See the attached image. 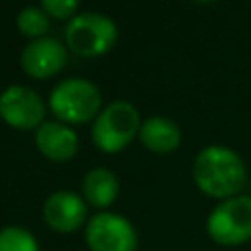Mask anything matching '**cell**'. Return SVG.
<instances>
[{
	"label": "cell",
	"mask_w": 251,
	"mask_h": 251,
	"mask_svg": "<svg viewBox=\"0 0 251 251\" xmlns=\"http://www.w3.org/2000/svg\"><path fill=\"white\" fill-rule=\"evenodd\" d=\"M0 251H39V243L29 229L6 226L0 229Z\"/></svg>",
	"instance_id": "5bb4252c"
},
{
	"label": "cell",
	"mask_w": 251,
	"mask_h": 251,
	"mask_svg": "<svg viewBox=\"0 0 251 251\" xmlns=\"http://www.w3.org/2000/svg\"><path fill=\"white\" fill-rule=\"evenodd\" d=\"M192 2H198V4H208V2H214V0H192Z\"/></svg>",
	"instance_id": "2e32d148"
},
{
	"label": "cell",
	"mask_w": 251,
	"mask_h": 251,
	"mask_svg": "<svg viewBox=\"0 0 251 251\" xmlns=\"http://www.w3.org/2000/svg\"><path fill=\"white\" fill-rule=\"evenodd\" d=\"M120 194V182L118 176L104 167L90 169L82 178V198L86 204L104 210L116 202Z\"/></svg>",
	"instance_id": "7c38bea8"
},
{
	"label": "cell",
	"mask_w": 251,
	"mask_h": 251,
	"mask_svg": "<svg viewBox=\"0 0 251 251\" xmlns=\"http://www.w3.org/2000/svg\"><path fill=\"white\" fill-rule=\"evenodd\" d=\"M47 104L57 122H63L67 126L84 124L98 116L102 108V92L94 82L73 76L57 82L51 88Z\"/></svg>",
	"instance_id": "7a4b0ae2"
},
{
	"label": "cell",
	"mask_w": 251,
	"mask_h": 251,
	"mask_svg": "<svg viewBox=\"0 0 251 251\" xmlns=\"http://www.w3.org/2000/svg\"><path fill=\"white\" fill-rule=\"evenodd\" d=\"M137 137L141 145L153 153H173L182 141L178 124L165 116H151L143 120Z\"/></svg>",
	"instance_id": "8fae6325"
},
{
	"label": "cell",
	"mask_w": 251,
	"mask_h": 251,
	"mask_svg": "<svg viewBox=\"0 0 251 251\" xmlns=\"http://www.w3.org/2000/svg\"><path fill=\"white\" fill-rule=\"evenodd\" d=\"M137 108L126 100H114L94 118L90 137L92 143L104 153H118L126 149L139 133Z\"/></svg>",
	"instance_id": "3957f363"
},
{
	"label": "cell",
	"mask_w": 251,
	"mask_h": 251,
	"mask_svg": "<svg viewBox=\"0 0 251 251\" xmlns=\"http://www.w3.org/2000/svg\"><path fill=\"white\" fill-rule=\"evenodd\" d=\"M0 118L14 129H37L45 118V102L24 84H12L0 92Z\"/></svg>",
	"instance_id": "52a82bcc"
},
{
	"label": "cell",
	"mask_w": 251,
	"mask_h": 251,
	"mask_svg": "<svg viewBox=\"0 0 251 251\" xmlns=\"http://www.w3.org/2000/svg\"><path fill=\"white\" fill-rule=\"evenodd\" d=\"M192 176L200 192L210 198L226 200L243 190L247 169L233 149L226 145H208L196 155Z\"/></svg>",
	"instance_id": "6da1fadb"
},
{
	"label": "cell",
	"mask_w": 251,
	"mask_h": 251,
	"mask_svg": "<svg viewBox=\"0 0 251 251\" xmlns=\"http://www.w3.org/2000/svg\"><path fill=\"white\" fill-rule=\"evenodd\" d=\"M35 147L45 159L65 163L76 155L78 137L75 129L63 122H43L35 129Z\"/></svg>",
	"instance_id": "30bf717a"
},
{
	"label": "cell",
	"mask_w": 251,
	"mask_h": 251,
	"mask_svg": "<svg viewBox=\"0 0 251 251\" xmlns=\"http://www.w3.org/2000/svg\"><path fill=\"white\" fill-rule=\"evenodd\" d=\"M80 0H39V8L55 20H71L73 16H76V8H78Z\"/></svg>",
	"instance_id": "9a60e30c"
},
{
	"label": "cell",
	"mask_w": 251,
	"mask_h": 251,
	"mask_svg": "<svg viewBox=\"0 0 251 251\" xmlns=\"http://www.w3.org/2000/svg\"><path fill=\"white\" fill-rule=\"evenodd\" d=\"M118 41L116 22L98 12H82L69 20L65 27V45L78 57H100Z\"/></svg>",
	"instance_id": "277c9868"
},
{
	"label": "cell",
	"mask_w": 251,
	"mask_h": 251,
	"mask_svg": "<svg viewBox=\"0 0 251 251\" xmlns=\"http://www.w3.org/2000/svg\"><path fill=\"white\" fill-rule=\"evenodd\" d=\"M84 239L90 251H137L133 224L114 212H98L88 218Z\"/></svg>",
	"instance_id": "8992f818"
},
{
	"label": "cell",
	"mask_w": 251,
	"mask_h": 251,
	"mask_svg": "<svg viewBox=\"0 0 251 251\" xmlns=\"http://www.w3.org/2000/svg\"><path fill=\"white\" fill-rule=\"evenodd\" d=\"M49 16L39 8V6H27L18 12L16 16V27L22 35L29 39H39L45 37L49 31Z\"/></svg>",
	"instance_id": "4fadbf2b"
},
{
	"label": "cell",
	"mask_w": 251,
	"mask_h": 251,
	"mask_svg": "<svg viewBox=\"0 0 251 251\" xmlns=\"http://www.w3.org/2000/svg\"><path fill=\"white\" fill-rule=\"evenodd\" d=\"M208 235L224 247H235L251 239V196L237 194L220 200L206 220Z\"/></svg>",
	"instance_id": "5b68a950"
},
{
	"label": "cell",
	"mask_w": 251,
	"mask_h": 251,
	"mask_svg": "<svg viewBox=\"0 0 251 251\" xmlns=\"http://www.w3.org/2000/svg\"><path fill=\"white\" fill-rule=\"evenodd\" d=\"M69 49L55 37L31 39L20 53V67L31 78H49L57 75L67 63Z\"/></svg>",
	"instance_id": "ba28073f"
},
{
	"label": "cell",
	"mask_w": 251,
	"mask_h": 251,
	"mask_svg": "<svg viewBox=\"0 0 251 251\" xmlns=\"http://www.w3.org/2000/svg\"><path fill=\"white\" fill-rule=\"evenodd\" d=\"M88 204L86 200L71 190H57L47 196L43 204V220L45 224L59 233H73L82 227L88 220Z\"/></svg>",
	"instance_id": "9c48e42d"
}]
</instances>
